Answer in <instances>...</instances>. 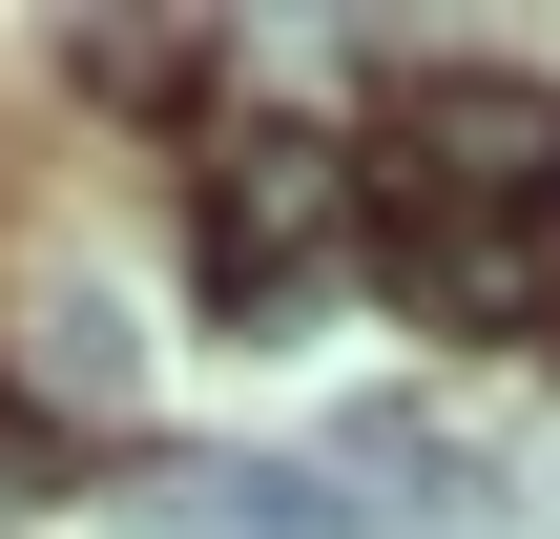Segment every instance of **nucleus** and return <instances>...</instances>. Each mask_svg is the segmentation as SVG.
I'll return each instance as SVG.
<instances>
[{
    "mask_svg": "<svg viewBox=\"0 0 560 539\" xmlns=\"http://www.w3.org/2000/svg\"><path fill=\"white\" fill-rule=\"evenodd\" d=\"M332 187H353V166H332L312 125H249V145H208V208H187V249H208V312H249V332H270V312L312 291V249H332Z\"/></svg>",
    "mask_w": 560,
    "mask_h": 539,
    "instance_id": "2",
    "label": "nucleus"
},
{
    "mask_svg": "<svg viewBox=\"0 0 560 539\" xmlns=\"http://www.w3.org/2000/svg\"><path fill=\"white\" fill-rule=\"evenodd\" d=\"M374 187H436V208L560 229V83H520V62H416V83H395V145H374Z\"/></svg>",
    "mask_w": 560,
    "mask_h": 539,
    "instance_id": "1",
    "label": "nucleus"
},
{
    "mask_svg": "<svg viewBox=\"0 0 560 539\" xmlns=\"http://www.w3.org/2000/svg\"><path fill=\"white\" fill-rule=\"evenodd\" d=\"M374 270L416 332H540V229L499 208H436V187H374Z\"/></svg>",
    "mask_w": 560,
    "mask_h": 539,
    "instance_id": "3",
    "label": "nucleus"
},
{
    "mask_svg": "<svg viewBox=\"0 0 560 539\" xmlns=\"http://www.w3.org/2000/svg\"><path fill=\"white\" fill-rule=\"evenodd\" d=\"M21 374H42L62 415H125V395H145V332H125V291H83V270H62V291L21 312Z\"/></svg>",
    "mask_w": 560,
    "mask_h": 539,
    "instance_id": "4",
    "label": "nucleus"
},
{
    "mask_svg": "<svg viewBox=\"0 0 560 539\" xmlns=\"http://www.w3.org/2000/svg\"><path fill=\"white\" fill-rule=\"evenodd\" d=\"M332 478H374V499H416V519H457V499H478V457H457L436 415H332Z\"/></svg>",
    "mask_w": 560,
    "mask_h": 539,
    "instance_id": "5",
    "label": "nucleus"
}]
</instances>
